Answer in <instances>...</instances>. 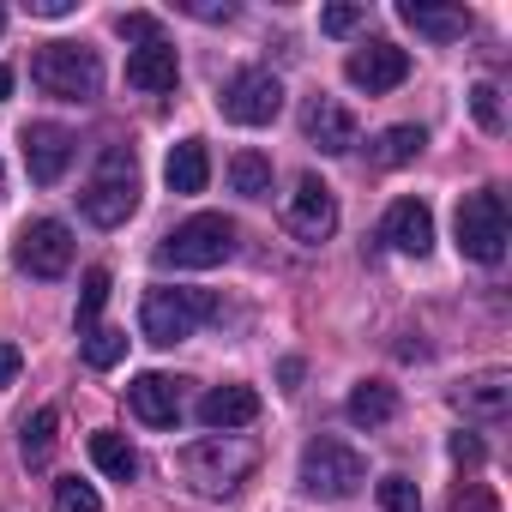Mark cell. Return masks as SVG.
Masks as SVG:
<instances>
[{"label": "cell", "mask_w": 512, "mask_h": 512, "mask_svg": "<svg viewBox=\"0 0 512 512\" xmlns=\"http://www.w3.org/2000/svg\"><path fill=\"white\" fill-rule=\"evenodd\" d=\"M103 302H109V272H103V266H91V272H85V284H79V332H91V326H97Z\"/></svg>", "instance_id": "obj_27"}, {"label": "cell", "mask_w": 512, "mask_h": 512, "mask_svg": "<svg viewBox=\"0 0 512 512\" xmlns=\"http://www.w3.org/2000/svg\"><path fill=\"white\" fill-rule=\"evenodd\" d=\"M115 31H121V37H127V43H139V49H145V43H157V37H163V31H157V19H151V13H121V19H115Z\"/></svg>", "instance_id": "obj_33"}, {"label": "cell", "mask_w": 512, "mask_h": 512, "mask_svg": "<svg viewBox=\"0 0 512 512\" xmlns=\"http://www.w3.org/2000/svg\"><path fill=\"white\" fill-rule=\"evenodd\" d=\"M55 512H103V500H97V488H91V482L61 476V482H55Z\"/></svg>", "instance_id": "obj_28"}, {"label": "cell", "mask_w": 512, "mask_h": 512, "mask_svg": "<svg viewBox=\"0 0 512 512\" xmlns=\"http://www.w3.org/2000/svg\"><path fill=\"white\" fill-rule=\"evenodd\" d=\"M13 97V67H0V103Z\"/></svg>", "instance_id": "obj_38"}, {"label": "cell", "mask_w": 512, "mask_h": 512, "mask_svg": "<svg viewBox=\"0 0 512 512\" xmlns=\"http://www.w3.org/2000/svg\"><path fill=\"white\" fill-rule=\"evenodd\" d=\"M452 458H458V464H476V458H482V440H476V434H452Z\"/></svg>", "instance_id": "obj_36"}, {"label": "cell", "mask_w": 512, "mask_h": 512, "mask_svg": "<svg viewBox=\"0 0 512 512\" xmlns=\"http://www.w3.org/2000/svg\"><path fill=\"white\" fill-rule=\"evenodd\" d=\"M175 79H181V61H175V43H145V49H133L127 55V85L133 91H175Z\"/></svg>", "instance_id": "obj_18"}, {"label": "cell", "mask_w": 512, "mask_h": 512, "mask_svg": "<svg viewBox=\"0 0 512 512\" xmlns=\"http://www.w3.org/2000/svg\"><path fill=\"white\" fill-rule=\"evenodd\" d=\"M127 404H133V416H139L145 428H175V416H181V380H169V374H139V380L127 386Z\"/></svg>", "instance_id": "obj_15"}, {"label": "cell", "mask_w": 512, "mask_h": 512, "mask_svg": "<svg viewBox=\"0 0 512 512\" xmlns=\"http://www.w3.org/2000/svg\"><path fill=\"white\" fill-rule=\"evenodd\" d=\"M0 31H7V7H0Z\"/></svg>", "instance_id": "obj_39"}, {"label": "cell", "mask_w": 512, "mask_h": 512, "mask_svg": "<svg viewBox=\"0 0 512 512\" xmlns=\"http://www.w3.org/2000/svg\"><path fill=\"white\" fill-rule=\"evenodd\" d=\"M133 205H139V163H133L127 145H109V151L97 157V175H91L85 193H79V211H85L97 229H115V223L133 217Z\"/></svg>", "instance_id": "obj_3"}, {"label": "cell", "mask_w": 512, "mask_h": 512, "mask_svg": "<svg viewBox=\"0 0 512 512\" xmlns=\"http://www.w3.org/2000/svg\"><path fill=\"white\" fill-rule=\"evenodd\" d=\"M13 260L31 272V278H61L73 266V229L61 217H37L19 229V247H13Z\"/></svg>", "instance_id": "obj_9"}, {"label": "cell", "mask_w": 512, "mask_h": 512, "mask_svg": "<svg viewBox=\"0 0 512 512\" xmlns=\"http://www.w3.org/2000/svg\"><path fill=\"white\" fill-rule=\"evenodd\" d=\"M398 416V392L386 386V380H362L356 392H350V422L356 428H386Z\"/></svg>", "instance_id": "obj_21"}, {"label": "cell", "mask_w": 512, "mask_h": 512, "mask_svg": "<svg viewBox=\"0 0 512 512\" xmlns=\"http://www.w3.org/2000/svg\"><path fill=\"white\" fill-rule=\"evenodd\" d=\"M302 133H308V145H320L326 157H344V151H356V115L338 103V97H308V109H302Z\"/></svg>", "instance_id": "obj_12"}, {"label": "cell", "mask_w": 512, "mask_h": 512, "mask_svg": "<svg viewBox=\"0 0 512 512\" xmlns=\"http://www.w3.org/2000/svg\"><path fill=\"white\" fill-rule=\"evenodd\" d=\"M31 13H37V19H67L73 0H31Z\"/></svg>", "instance_id": "obj_37"}, {"label": "cell", "mask_w": 512, "mask_h": 512, "mask_svg": "<svg viewBox=\"0 0 512 512\" xmlns=\"http://www.w3.org/2000/svg\"><path fill=\"white\" fill-rule=\"evenodd\" d=\"M211 314H217V296H211V290H169V284H157V290H145V302H139V332H145L151 344H181V338H193Z\"/></svg>", "instance_id": "obj_5"}, {"label": "cell", "mask_w": 512, "mask_h": 512, "mask_svg": "<svg viewBox=\"0 0 512 512\" xmlns=\"http://www.w3.org/2000/svg\"><path fill=\"white\" fill-rule=\"evenodd\" d=\"M253 416H260V392L253 386H211L199 398V422L211 434H229V428H247Z\"/></svg>", "instance_id": "obj_16"}, {"label": "cell", "mask_w": 512, "mask_h": 512, "mask_svg": "<svg viewBox=\"0 0 512 512\" xmlns=\"http://www.w3.org/2000/svg\"><path fill=\"white\" fill-rule=\"evenodd\" d=\"M121 356H127V332H115V326H91V332H85V362H91L97 374L115 368Z\"/></svg>", "instance_id": "obj_26"}, {"label": "cell", "mask_w": 512, "mask_h": 512, "mask_svg": "<svg viewBox=\"0 0 512 512\" xmlns=\"http://www.w3.org/2000/svg\"><path fill=\"white\" fill-rule=\"evenodd\" d=\"M398 253H416V260H422V253L434 247V211L422 205V199H398L392 211H386V229H380Z\"/></svg>", "instance_id": "obj_17"}, {"label": "cell", "mask_w": 512, "mask_h": 512, "mask_svg": "<svg viewBox=\"0 0 512 512\" xmlns=\"http://www.w3.org/2000/svg\"><path fill=\"white\" fill-rule=\"evenodd\" d=\"M163 181H169V193H205V181H211V151H205V139H181V145L169 151V163H163Z\"/></svg>", "instance_id": "obj_20"}, {"label": "cell", "mask_w": 512, "mask_h": 512, "mask_svg": "<svg viewBox=\"0 0 512 512\" xmlns=\"http://www.w3.org/2000/svg\"><path fill=\"white\" fill-rule=\"evenodd\" d=\"M253 464H260V446L241 440V434H205L181 452V476L199 494H235L253 476Z\"/></svg>", "instance_id": "obj_1"}, {"label": "cell", "mask_w": 512, "mask_h": 512, "mask_svg": "<svg viewBox=\"0 0 512 512\" xmlns=\"http://www.w3.org/2000/svg\"><path fill=\"white\" fill-rule=\"evenodd\" d=\"M398 19H404L410 31L434 37V43H458V37L470 31V13H464V7H428V0H398Z\"/></svg>", "instance_id": "obj_19"}, {"label": "cell", "mask_w": 512, "mask_h": 512, "mask_svg": "<svg viewBox=\"0 0 512 512\" xmlns=\"http://www.w3.org/2000/svg\"><path fill=\"white\" fill-rule=\"evenodd\" d=\"M452 229H458V253H464V260H476V266H500L506 260V205H500L494 187L464 193Z\"/></svg>", "instance_id": "obj_7"}, {"label": "cell", "mask_w": 512, "mask_h": 512, "mask_svg": "<svg viewBox=\"0 0 512 512\" xmlns=\"http://www.w3.org/2000/svg\"><path fill=\"white\" fill-rule=\"evenodd\" d=\"M422 145H428L422 127H386V133L374 139V163H380V169H404V163L422 157Z\"/></svg>", "instance_id": "obj_23"}, {"label": "cell", "mask_w": 512, "mask_h": 512, "mask_svg": "<svg viewBox=\"0 0 512 512\" xmlns=\"http://www.w3.org/2000/svg\"><path fill=\"white\" fill-rule=\"evenodd\" d=\"M181 13H193V19H205V25H217V19H235V7H229V0H223V7H217V0H181Z\"/></svg>", "instance_id": "obj_35"}, {"label": "cell", "mask_w": 512, "mask_h": 512, "mask_svg": "<svg viewBox=\"0 0 512 512\" xmlns=\"http://www.w3.org/2000/svg\"><path fill=\"white\" fill-rule=\"evenodd\" d=\"M0 187H7V169H0Z\"/></svg>", "instance_id": "obj_40"}, {"label": "cell", "mask_w": 512, "mask_h": 512, "mask_svg": "<svg viewBox=\"0 0 512 512\" xmlns=\"http://www.w3.org/2000/svg\"><path fill=\"white\" fill-rule=\"evenodd\" d=\"M284 229L296 241H326L338 229V193L320 175H302L296 193H290V205H284Z\"/></svg>", "instance_id": "obj_11"}, {"label": "cell", "mask_w": 512, "mask_h": 512, "mask_svg": "<svg viewBox=\"0 0 512 512\" xmlns=\"http://www.w3.org/2000/svg\"><path fill=\"white\" fill-rule=\"evenodd\" d=\"M91 464H97L103 476H115V482H133V476H139V452H133L127 434H115V428H97V434H91Z\"/></svg>", "instance_id": "obj_22"}, {"label": "cell", "mask_w": 512, "mask_h": 512, "mask_svg": "<svg viewBox=\"0 0 512 512\" xmlns=\"http://www.w3.org/2000/svg\"><path fill=\"white\" fill-rule=\"evenodd\" d=\"M446 512H500V500H494L488 482H458L452 500H446Z\"/></svg>", "instance_id": "obj_30"}, {"label": "cell", "mask_w": 512, "mask_h": 512, "mask_svg": "<svg viewBox=\"0 0 512 512\" xmlns=\"http://www.w3.org/2000/svg\"><path fill=\"white\" fill-rule=\"evenodd\" d=\"M229 187H235L241 199H266V193H272V157H260V151H235Z\"/></svg>", "instance_id": "obj_25"}, {"label": "cell", "mask_w": 512, "mask_h": 512, "mask_svg": "<svg viewBox=\"0 0 512 512\" xmlns=\"http://www.w3.org/2000/svg\"><path fill=\"white\" fill-rule=\"evenodd\" d=\"M380 506L386 512H416V482L410 476H386L380 482Z\"/></svg>", "instance_id": "obj_32"}, {"label": "cell", "mask_w": 512, "mask_h": 512, "mask_svg": "<svg viewBox=\"0 0 512 512\" xmlns=\"http://www.w3.org/2000/svg\"><path fill=\"white\" fill-rule=\"evenodd\" d=\"M470 115H476V127H482V133H500V127H506V109H500V91H494L488 79H482V85L470 91Z\"/></svg>", "instance_id": "obj_29"}, {"label": "cell", "mask_w": 512, "mask_h": 512, "mask_svg": "<svg viewBox=\"0 0 512 512\" xmlns=\"http://www.w3.org/2000/svg\"><path fill=\"white\" fill-rule=\"evenodd\" d=\"M31 79H37V91L55 97V103H91V97L103 91V61H97V49H85V43H43V49L31 55Z\"/></svg>", "instance_id": "obj_2"}, {"label": "cell", "mask_w": 512, "mask_h": 512, "mask_svg": "<svg viewBox=\"0 0 512 512\" xmlns=\"http://www.w3.org/2000/svg\"><path fill=\"white\" fill-rule=\"evenodd\" d=\"M235 253V223L223 211H199L187 223H175L157 247V266H175V272H205V266H223Z\"/></svg>", "instance_id": "obj_4"}, {"label": "cell", "mask_w": 512, "mask_h": 512, "mask_svg": "<svg viewBox=\"0 0 512 512\" xmlns=\"http://www.w3.org/2000/svg\"><path fill=\"white\" fill-rule=\"evenodd\" d=\"M362 482H368V464H362L356 446H344L332 434H320V440L302 446V488L314 500H350Z\"/></svg>", "instance_id": "obj_6"}, {"label": "cell", "mask_w": 512, "mask_h": 512, "mask_svg": "<svg viewBox=\"0 0 512 512\" xmlns=\"http://www.w3.org/2000/svg\"><path fill=\"white\" fill-rule=\"evenodd\" d=\"M344 79H350L356 91H368V97H380V91H398V85L410 79V49H398V43L374 37V43H362V49L344 61Z\"/></svg>", "instance_id": "obj_10"}, {"label": "cell", "mask_w": 512, "mask_h": 512, "mask_svg": "<svg viewBox=\"0 0 512 512\" xmlns=\"http://www.w3.org/2000/svg\"><path fill=\"white\" fill-rule=\"evenodd\" d=\"M55 428H61V410H37V416H25V428H19V452H25V464H49L55 458Z\"/></svg>", "instance_id": "obj_24"}, {"label": "cell", "mask_w": 512, "mask_h": 512, "mask_svg": "<svg viewBox=\"0 0 512 512\" xmlns=\"http://www.w3.org/2000/svg\"><path fill=\"white\" fill-rule=\"evenodd\" d=\"M362 19H368V7H350V0H344V7H326V13H320V31H326V37H350Z\"/></svg>", "instance_id": "obj_31"}, {"label": "cell", "mask_w": 512, "mask_h": 512, "mask_svg": "<svg viewBox=\"0 0 512 512\" xmlns=\"http://www.w3.org/2000/svg\"><path fill=\"white\" fill-rule=\"evenodd\" d=\"M19 368H25V356H19V344H13V338H0V392H7V386L19 380Z\"/></svg>", "instance_id": "obj_34"}, {"label": "cell", "mask_w": 512, "mask_h": 512, "mask_svg": "<svg viewBox=\"0 0 512 512\" xmlns=\"http://www.w3.org/2000/svg\"><path fill=\"white\" fill-rule=\"evenodd\" d=\"M217 109H223V121H235V127H266V121H278V109H284V85H278V73H266V67H241V73L223 79Z\"/></svg>", "instance_id": "obj_8"}, {"label": "cell", "mask_w": 512, "mask_h": 512, "mask_svg": "<svg viewBox=\"0 0 512 512\" xmlns=\"http://www.w3.org/2000/svg\"><path fill=\"white\" fill-rule=\"evenodd\" d=\"M452 404H458L470 422H500V416L512 410V374H506V368H482V374H470V380L452 392Z\"/></svg>", "instance_id": "obj_14"}, {"label": "cell", "mask_w": 512, "mask_h": 512, "mask_svg": "<svg viewBox=\"0 0 512 512\" xmlns=\"http://www.w3.org/2000/svg\"><path fill=\"white\" fill-rule=\"evenodd\" d=\"M67 163H73V133L55 127V121H31L25 127V169H31V181L55 187L67 175Z\"/></svg>", "instance_id": "obj_13"}]
</instances>
